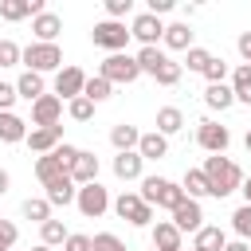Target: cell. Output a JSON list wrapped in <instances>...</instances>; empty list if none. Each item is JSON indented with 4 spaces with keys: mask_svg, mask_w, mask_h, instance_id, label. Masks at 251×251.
<instances>
[{
    "mask_svg": "<svg viewBox=\"0 0 251 251\" xmlns=\"http://www.w3.org/2000/svg\"><path fill=\"white\" fill-rule=\"evenodd\" d=\"M204 176H208V184H212V196H231L235 188H243L239 165H235L231 157H224V153H212V157L204 161Z\"/></svg>",
    "mask_w": 251,
    "mask_h": 251,
    "instance_id": "obj_1",
    "label": "cell"
},
{
    "mask_svg": "<svg viewBox=\"0 0 251 251\" xmlns=\"http://www.w3.org/2000/svg\"><path fill=\"white\" fill-rule=\"evenodd\" d=\"M149 208H176L180 200H184V188L180 184H173V180H165V176H145L141 180V192H137Z\"/></svg>",
    "mask_w": 251,
    "mask_h": 251,
    "instance_id": "obj_2",
    "label": "cell"
},
{
    "mask_svg": "<svg viewBox=\"0 0 251 251\" xmlns=\"http://www.w3.org/2000/svg\"><path fill=\"white\" fill-rule=\"evenodd\" d=\"M24 63H27V71H35V75L59 71V67H63V51H59V43H27V47H24Z\"/></svg>",
    "mask_w": 251,
    "mask_h": 251,
    "instance_id": "obj_3",
    "label": "cell"
},
{
    "mask_svg": "<svg viewBox=\"0 0 251 251\" xmlns=\"http://www.w3.org/2000/svg\"><path fill=\"white\" fill-rule=\"evenodd\" d=\"M98 75H102L106 82H133V78L141 75V67H137V55L118 51V55H106V63L98 67Z\"/></svg>",
    "mask_w": 251,
    "mask_h": 251,
    "instance_id": "obj_4",
    "label": "cell"
},
{
    "mask_svg": "<svg viewBox=\"0 0 251 251\" xmlns=\"http://www.w3.org/2000/svg\"><path fill=\"white\" fill-rule=\"evenodd\" d=\"M90 39H94L98 47H106L110 55H118V51L129 43V31H126V24H122V20H102V24H94Z\"/></svg>",
    "mask_w": 251,
    "mask_h": 251,
    "instance_id": "obj_5",
    "label": "cell"
},
{
    "mask_svg": "<svg viewBox=\"0 0 251 251\" xmlns=\"http://www.w3.org/2000/svg\"><path fill=\"white\" fill-rule=\"evenodd\" d=\"M75 204H78V212H82L86 220H98V216L110 208V192L94 180V184H82V188H78V200H75Z\"/></svg>",
    "mask_w": 251,
    "mask_h": 251,
    "instance_id": "obj_6",
    "label": "cell"
},
{
    "mask_svg": "<svg viewBox=\"0 0 251 251\" xmlns=\"http://www.w3.org/2000/svg\"><path fill=\"white\" fill-rule=\"evenodd\" d=\"M114 212L122 216V220H129V224H137V227H145L149 220H153V208L137 196V192H122L118 200H114Z\"/></svg>",
    "mask_w": 251,
    "mask_h": 251,
    "instance_id": "obj_7",
    "label": "cell"
},
{
    "mask_svg": "<svg viewBox=\"0 0 251 251\" xmlns=\"http://www.w3.org/2000/svg\"><path fill=\"white\" fill-rule=\"evenodd\" d=\"M129 35H137L141 47H157V39H165V24H161L157 16H149V12H141V16H133Z\"/></svg>",
    "mask_w": 251,
    "mask_h": 251,
    "instance_id": "obj_8",
    "label": "cell"
},
{
    "mask_svg": "<svg viewBox=\"0 0 251 251\" xmlns=\"http://www.w3.org/2000/svg\"><path fill=\"white\" fill-rule=\"evenodd\" d=\"M196 141H200V149H208V153H224L227 141H231V133H227V126H216L212 118H204L200 129H196Z\"/></svg>",
    "mask_w": 251,
    "mask_h": 251,
    "instance_id": "obj_9",
    "label": "cell"
},
{
    "mask_svg": "<svg viewBox=\"0 0 251 251\" xmlns=\"http://www.w3.org/2000/svg\"><path fill=\"white\" fill-rule=\"evenodd\" d=\"M63 145V126H35L31 133H27V149H35V153H55Z\"/></svg>",
    "mask_w": 251,
    "mask_h": 251,
    "instance_id": "obj_10",
    "label": "cell"
},
{
    "mask_svg": "<svg viewBox=\"0 0 251 251\" xmlns=\"http://www.w3.org/2000/svg\"><path fill=\"white\" fill-rule=\"evenodd\" d=\"M173 224H176L180 235H184V231H200V227H204V212H200V204L184 196V200L173 208Z\"/></svg>",
    "mask_w": 251,
    "mask_h": 251,
    "instance_id": "obj_11",
    "label": "cell"
},
{
    "mask_svg": "<svg viewBox=\"0 0 251 251\" xmlns=\"http://www.w3.org/2000/svg\"><path fill=\"white\" fill-rule=\"evenodd\" d=\"M82 86H86V75L78 71V67H63L59 75H55V98H78L82 94Z\"/></svg>",
    "mask_w": 251,
    "mask_h": 251,
    "instance_id": "obj_12",
    "label": "cell"
},
{
    "mask_svg": "<svg viewBox=\"0 0 251 251\" xmlns=\"http://www.w3.org/2000/svg\"><path fill=\"white\" fill-rule=\"evenodd\" d=\"M59 118H63V98L43 94L39 102H31V122L35 126H59Z\"/></svg>",
    "mask_w": 251,
    "mask_h": 251,
    "instance_id": "obj_13",
    "label": "cell"
},
{
    "mask_svg": "<svg viewBox=\"0 0 251 251\" xmlns=\"http://www.w3.org/2000/svg\"><path fill=\"white\" fill-rule=\"evenodd\" d=\"M43 12H47L43 0H0V20H8V24L24 20V16H43Z\"/></svg>",
    "mask_w": 251,
    "mask_h": 251,
    "instance_id": "obj_14",
    "label": "cell"
},
{
    "mask_svg": "<svg viewBox=\"0 0 251 251\" xmlns=\"http://www.w3.org/2000/svg\"><path fill=\"white\" fill-rule=\"evenodd\" d=\"M71 180H75V184H94V180H98V157L86 153V149H78V157H75V165H71Z\"/></svg>",
    "mask_w": 251,
    "mask_h": 251,
    "instance_id": "obj_15",
    "label": "cell"
},
{
    "mask_svg": "<svg viewBox=\"0 0 251 251\" xmlns=\"http://www.w3.org/2000/svg\"><path fill=\"white\" fill-rule=\"evenodd\" d=\"M43 188H47V204H59V208H67V204H75V200H78V188H75L71 173H67V176H59V180H51V184H43Z\"/></svg>",
    "mask_w": 251,
    "mask_h": 251,
    "instance_id": "obj_16",
    "label": "cell"
},
{
    "mask_svg": "<svg viewBox=\"0 0 251 251\" xmlns=\"http://www.w3.org/2000/svg\"><path fill=\"white\" fill-rule=\"evenodd\" d=\"M31 31H35V43H55V35L63 31V20L55 12H43L31 20Z\"/></svg>",
    "mask_w": 251,
    "mask_h": 251,
    "instance_id": "obj_17",
    "label": "cell"
},
{
    "mask_svg": "<svg viewBox=\"0 0 251 251\" xmlns=\"http://www.w3.org/2000/svg\"><path fill=\"white\" fill-rule=\"evenodd\" d=\"M110 141H114V149L118 153H137V145H141V133H137V126H114L110 129Z\"/></svg>",
    "mask_w": 251,
    "mask_h": 251,
    "instance_id": "obj_18",
    "label": "cell"
},
{
    "mask_svg": "<svg viewBox=\"0 0 251 251\" xmlns=\"http://www.w3.org/2000/svg\"><path fill=\"white\" fill-rule=\"evenodd\" d=\"M153 247H157V251H180V231H176L173 220H161V224L153 227Z\"/></svg>",
    "mask_w": 251,
    "mask_h": 251,
    "instance_id": "obj_19",
    "label": "cell"
},
{
    "mask_svg": "<svg viewBox=\"0 0 251 251\" xmlns=\"http://www.w3.org/2000/svg\"><path fill=\"white\" fill-rule=\"evenodd\" d=\"M0 141H8V145L27 141V122H24V118H16L12 110H8V114H0Z\"/></svg>",
    "mask_w": 251,
    "mask_h": 251,
    "instance_id": "obj_20",
    "label": "cell"
},
{
    "mask_svg": "<svg viewBox=\"0 0 251 251\" xmlns=\"http://www.w3.org/2000/svg\"><path fill=\"white\" fill-rule=\"evenodd\" d=\"M137 153H141V161H161L165 153H169V141H165V133H141V145H137Z\"/></svg>",
    "mask_w": 251,
    "mask_h": 251,
    "instance_id": "obj_21",
    "label": "cell"
},
{
    "mask_svg": "<svg viewBox=\"0 0 251 251\" xmlns=\"http://www.w3.org/2000/svg\"><path fill=\"white\" fill-rule=\"evenodd\" d=\"M141 165H145L141 153H118L114 157V176L118 180H137L141 176Z\"/></svg>",
    "mask_w": 251,
    "mask_h": 251,
    "instance_id": "obj_22",
    "label": "cell"
},
{
    "mask_svg": "<svg viewBox=\"0 0 251 251\" xmlns=\"http://www.w3.org/2000/svg\"><path fill=\"white\" fill-rule=\"evenodd\" d=\"M67 173H71V169H67L55 153H47V157H39V161H35V176H39L43 184H51V180H59V176H67Z\"/></svg>",
    "mask_w": 251,
    "mask_h": 251,
    "instance_id": "obj_23",
    "label": "cell"
},
{
    "mask_svg": "<svg viewBox=\"0 0 251 251\" xmlns=\"http://www.w3.org/2000/svg\"><path fill=\"white\" fill-rule=\"evenodd\" d=\"M16 94H20V98H27V102H39V98H43V75L24 71V75H20V82H16Z\"/></svg>",
    "mask_w": 251,
    "mask_h": 251,
    "instance_id": "obj_24",
    "label": "cell"
},
{
    "mask_svg": "<svg viewBox=\"0 0 251 251\" xmlns=\"http://www.w3.org/2000/svg\"><path fill=\"white\" fill-rule=\"evenodd\" d=\"M184 196L188 200H196V196H212V184H208V176H204V169H188L184 173Z\"/></svg>",
    "mask_w": 251,
    "mask_h": 251,
    "instance_id": "obj_25",
    "label": "cell"
},
{
    "mask_svg": "<svg viewBox=\"0 0 251 251\" xmlns=\"http://www.w3.org/2000/svg\"><path fill=\"white\" fill-rule=\"evenodd\" d=\"M165 43L173 51H192V27L188 24H169L165 27Z\"/></svg>",
    "mask_w": 251,
    "mask_h": 251,
    "instance_id": "obj_26",
    "label": "cell"
},
{
    "mask_svg": "<svg viewBox=\"0 0 251 251\" xmlns=\"http://www.w3.org/2000/svg\"><path fill=\"white\" fill-rule=\"evenodd\" d=\"M231 90H235V102H247V106H251V63H239V67H235Z\"/></svg>",
    "mask_w": 251,
    "mask_h": 251,
    "instance_id": "obj_27",
    "label": "cell"
},
{
    "mask_svg": "<svg viewBox=\"0 0 251 251\" xmlns=\"http://www.w3.org/2000/svg\"><path fill=\"white\" fill-rule=\"evenodd\" d=\"M165 59H169V55H165L161 47H141V51H137V67H141V75H157V71L165 67Z\"/></svg>",
    "mask_w": 251,
    "mask_h": 251,
    "instance_id": "obj_28",
    "label": "cell"
},
{
    "mask_svg": "<svg viewBox=\"0 0 251 251\" xmlns=\"http://www.w3.org/2000/svg\"><path fill=\"white\" fill-rule=\"evenodd\" d=\"M180 126H184V114L176 110V106H165V110H157V133H180Z\"/></svg>",
    "mask_w": 251,
    "mask_h": 251,
    "instance_id": "obj_29",
    "label": "cell"
},
{
    "mask_svg": "<svg viewBox=\"0 0 251 251\" xmlns=\"http://www.w3.org/2000/svg\"><path fill=\"white\" fill-rule=\"evenodd\" d=\"M227 247V235L220 227H200L196 231V251H224Z\"/></svg>",
    "mask_w": 251,
    "mask_h": 251,
    "instance_id": "obj_30",
    "label": "cell"
},
{
    "mask_svg": "<svg viewBox=\"0 0 251 251\" xmlns=\"http://www.w3.org/2000/svg\"><path fill=\"white\" fill-rule=\"evenodd\" d=\"M204 102H208L212 110H227V106L235 102V90H231V86H224V82H216V86H208V90H204Z\"/></svg>",
    "mask_w": 251,
    "mask_h": 251,
    "instance_id": "obj_31",
    "label": "cell"
},
{
    "mask_svg": "<svg viewBox=\"0 0 251 251\" xmlns=\"http://www.w3.org/2000/svg\"><path fill=\"white\" fill-rule=\"evenodd\" d=\"M110 90H114V82H106L102 75H90V78H86V86H82V94H86L90 102H102V98H110Z\"/></svg>",
    "mask_w": 251,
    "mask_h": 251,
    "instance_id": "obj_32",
    "label": "cell"
},
{
    "mask_svg": "<svg viewBox=\"0 0 251 251\" xmlns=\"http://www.w3.org/2000/svg\"><path fill=\"white\" fill-rule=\"evenodd\" d=\"M231 227H235L239 239H251V204H243V208L231 212Z\"/></svg>",
    "mask_w": 251,
    "mask_h": 251,
    "instance_id": "obj_33",
    "label": "cell"
},
{
    "mask_svg": "<svg viewBox=\"0 0 251 251\" xmlns=\"http://www.w3.org/2000/svg\"><path fill=\"white\" fill-rule=\"evenodd\" d=\"M67 114H71L75 122H90V118H94V102H90L86 94H78V98L67 106Z\"/></svg>",
    "mask_w": 251,
    "mask_h": 251,
    "instance_id": "obj_34",
    "label": "cell"
},
{
    "mask_svg": "<svg viewBox=\"0 0 251 251\" xmlns=\"http://www.w3.org/2000/svg\"><path fill=\"white\" fill-rule=\"evenodd\" d=\"M24 216L47 224V220H51V204H47V196H43V200H24Z\"/></svg>",
    "mask_w": 251,
    "mask_h": 251,
    "instance_id": "obj_35",
    "label": "cell"
},
{
    "mask_svg": "<svg viewBox=\"0 0 251 251\" xmlns=\"http://www.w3.org/2000/svg\"><path fill=\"white\" fill-rule=\"evenodd\" d=\"M67 235H71V231H67L59 220H47V224H43V243H47V247H55V243H67Z\"/></svg>",
    "mask_w": 251,
    "mask_h": 251,
    "instance_id": "obj_36",
    "label": "cell"
},
{
    "mask_svg": "<svg viewBox=\"0 0 251 251\" xmlns=\"http://www.w3.org/2000/svg\"><path fill=\"white\" fill-rule=\"evenodd\" d=\"M153 78H157L161 86H176V82H180V63H173V59H165V67H161V71H157Z\"/></svg>",
    "mask_w": 251,
    "mask_h": 251,
    "instance_id": "obj_37",
    "label": "cell"
},
{
    "mask_svg": "<svg viewBox=\"0 0 251 251\" xmlns=\"http://www.w3.org/2000/svg\"><path fill=\"white\" fill-rule=\"evenodd\" d=\"M16 63H24V51L12 39H0V67H16Z\"/></svg>",
    "mask_w": 251,
    "mask_h": 251,
    "instance_id": "obj_38",
    "label": "cell"
},
{
    "mask_svg": "<svg viewBox=\"0 0 251 251\" xmlns=\"http://www.w3.org/2000/svg\"><path fill=\"white\" fill-rule=\"evenodd\" d=\"M184 63H188V71H200V75H204V71H208V63H212V51H204V47H192Z\"/></svg>",
    "mask_w": 251,
    "mask_h": 251,
    "instance_id": "obj_39",
    "label": "cell"
},
{
    "mask_svg": "<svg viewBox=\"0 0 251 251\" xmlns=\"http://www.w3.org/2000/svg\"><path fill=\"white\" fill-rule=\"evenodd\" d=\"M94 251H126V243H122L114 231H98V235H94Z\"/></svg>",
    "mask_w": 251,
    "mask_h": 251,
    "instance_id": "obj_40",
    "label": "cell"
},
{
    "mask_svg": "<svg viewBox=\"0 0 251 251\" xmlns=\"http://www.w3.org/2000/svg\"><path fill=\"white\" fill-rule=\"evenodd\" d=\"M224 75H227V63L212 55V63H208V71H204V78H208V86H216V82H224Z\"/></svg>",
    "mask_w": 251,
    "mask_h": 251,
    "instance_id": "obj_41",
    "label": "cell"
},
{
    "mask_svg": "<svg viewBox=\"0 0 251 251\" xmlns=\"http://www.w3.org/2000/svg\"><path fill=\"white\" fill-rule=\"evenodd\" d=\"M16 235H20V227H16L12 220H0V251H12Z\"/></svg>",
    "mask_w": 251,
    "mask_h": 251,
    "instance_id": "obj_42",
    "label": "cell"
},
{
    "mask_svg": "<svg viewBox=\"0 0 251 251\" xmlns=\"http://www.w3.org/2000/svg\"><path fill=\"white\" fill-rule=\"evenodd\" d=\"M129 8H133V0H106V16H110V20L129 16Z\"/></svg>",
    "mask_w": 251,
    "mask_h": 251,
    "instance_id": "obj_43",
    "label": "cell"
},
{
    "mask_svg": "<svg viewBox=\"0 0 251 251\" xmlns=\"http://www.w3.org/2000/svg\"><path fill=\"white\" fill-rule=\"evenodd\" d=\"M16 98H20V94H16V82H0V114H8Z\"/></svg>",
    "mask_w": 251,
    "mask_h": 251,
    "instance_id": "obj_44",
    "label": "cell"
},
{
    "mask_svg": "<svg viewBox=\"0 0 251 251\" xmlns=\"http://www.w3.org/2000/svg\"><path fill=\"white\" fill-rule=\"evenodd\" d=\"M63 251H94V239L90 235H67Z\"/></svg>",
    "mask_w": 251,
    "mask_h": 251,
    "instance_id": "obj_45",
    "label": "cell"
},
{
    "mask_svg": "<svg viewBox=\"0 0 251 251\" xmlns=\"http://www.w3.org/2000/svg\"><path fill=\"white\" fill-rule=\"evenodd\" d=\"M169 8H173V0H149V16H157V20H161Z\"/></svg>",
    "mask_w": 251,
    "mask_h": 251,
    "instance_id": "obj_46",
    "label": "cell"
},
{
    "mask_svg": "<svg viewBox=\"0 0 251 251\" xmlns=\"http://www.w3.org/2000/svg\"><path fill=\"white\" fill-rule=\"evenodd\" d=\"M239 55L251 63V31H243V35H239Z\"/></svg>",
    "mask_w": 251,
    "mask_h": 251,
    "instance_id": "obj_47",
    "label": "cell"
},
{
    "mask_svg": "<svg viewBox=\"0 0 251 251\" xmlns=\"http://www.w3.org/2000/svg\"><path fill=\"white\" fill-rule=\"evenodd\" d=\"M224 251H251V243H247V239H235V243H227Z\"/></svg>",
    "mask_w": 251,
    "mask_h": 251,
    "instance_id": "obj_48",
    "label": "cell"
},
{
    "mask_svg": "<svg viewBox=\"0 0 251 251\" xmlns=\"http://www.w3.org/2000/svg\"><path fill=\"white\" fill-rule=\"evenodd\" d=\"M8 184H12V176H8V173H4V169H0V196H4V192H8Z\"/></svg>",
    "mask_w": 251,
    "mask_h": 251,
    "instance_id": "obj_49",
    "label": "cell"
},
{
    "mask_svg": "<svg viewBox=\"0 0 251 251\" xmlns=\"http://www.w3.org/2000/svg\"><path fill=\"white\" fill-rule=\"evenodd\" d=\"M239 192H243V196H247V204H251V176L243 180V188H239Z\"/></svg>",
    "mask_w": 251,
    "mask_h": 251,
    "instance_id": "obj_50",
    "label": "cell"
},
{
    "mask_svg": "<svg viewBox=\"0 0 251 251\" xmlns=\"http://www.w3.org/2000/svg\"><path fill=\"white\" fill-rule=\"evenodd\" d=\"M31 251H51V247H47V243H39V247H31Z\"/></svg>",
    "mask_w": 251,
    "mask_h": 251,
    "instance_id": "obj_51",
    "label": "cell"
},
{
    "mask_svg": "<svg viewBox=\"0 0 251 251\" xmlns=\"http://www.w3.org/2000/svg\"><path fill=\"white\" fill-rule=\"evenodd\" d=\"M243 145H247V153H251V129H247V141H243Z\"/></svg>",
    "mask_w": 251,
    "mask_h": 251,
    "instance_id": "obj_52",
    "label": "cell"
},
{
    "mask_svg": "<svg viewBox=\"0 0 251 251\" xmlns=\"http://www.w3.org/2000/svg\"><path fill=\"white\" fill-rule=\"evenodd\" d=\"M192 251H196V247H192Z\"/></svg>",
    "mask_w": 251,
    "mask_h": 251,
    "instance_id": "obj_53",
    "label": "cell"
}]
</instances>
